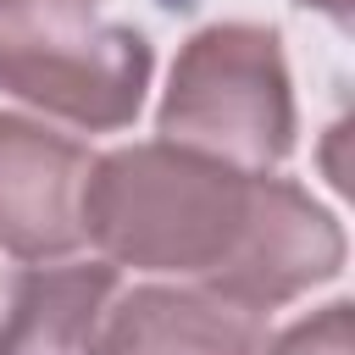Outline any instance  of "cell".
Here are the masks:
<instances>
[{
  "instance_id": "6da1fadb",
  "label": "cell",
  "mask_w": 355,
  "mask_h": 355,
  "mask_svg": "<svg viewBox=\"0 0 355 355\" xmlns=\"http://www.w3.org/2000/svg\"><path fill=\"white\" fill-rule=\"evenodd\" d=\"M83 239L111 266L178 277L255 316H272L344 266L338 216L300 183L161 139L94 155Z\"/></svg>"
},
{
  "instance_id": "7a4b0ae2",
  "label": "cell",
  "mask_w": 355,
  "mask_h": 355,
  "mask_svg": "<svg viewBox=\"0 0 355 355\" xmlns=\"http://www.w3.org/2000/svg\"><path fill=\"white\" fill-rule=\"evenodd\" d=\"M161 144L272 172L294 150V83L283 39L266 22H211L183 39L161 111Z\"/></svg>"
},
{
  "instance_id": "3957f363",
  "label": "cell",
  "mask_w": 355,
  "mask_h": 355,
  "mask_svg": "<svg viewBox=\"0 0 355 355\" xmlns=\"http://www.w3.org/2000/svg\"><path fill=\"white\" fill-rule=\"evenodd\" d=\"M155 50L139 28L94 17L83 0H11L0 11V89L83 133L139 116Z\"/></svg>"
},
{
  "instance_id": "277c9868",
  "label": "cell",
  "mask_w": 355,
  "mask_h": 355,
  "mask_svg": "<svg viewBox=\"0 0 355 355\" xmlns=\"http://www.w3.org/2000/svg\"><path fill=\"white\" fill-rule=\"evenodd\" d=\"M89 144L0 111V250L50 266L83 244V183Z\"/></svg>"
},
{
  "instance_id": "5b68a950",
  "label": "cell",
  "mask_w": 355,
  "mask_h": 355,
  "mask_svg": "<svg viewBox=\"0 0 355 355\" xmlns=\"http://www.w3.org/2000/svg\"><path fill=\"white\" fill-rule=\"evenodd\" d=\"M111 300H116L111 261L28 266L0 316V355H100Z\"/></svg>"
},
{
  "instance_id": "8992f818",
  "label": "cell",
  "mask_w": 355,
  "mask_h": 355,
  "mask_svg": "<svg viewBox=\"0 0 355 355\" xmlns=\"http://www.w3.org/2000/svg\"><path fill=\"white\" fill-rule=\"evenodd\" d=\"M261 355H355V338H349V300H333V305L300 316L294 327H283L277 338H266Z\"/></svg>"
},
{
  "instance_id": "52a82bcc",
  "label": "cell",
  "mask_w": 355,
  "mask_h": 355,
  "mask_svg": "<svg viewBox=\"0 0 355 355\" xmlns=\"http://www.w3.org/2000/svg\"><path fill=\"white\" fill-rule=\"evenodd\" d=\"M300 6H311V11H322L333 28H349V17H355V0H300Z\"/></svg>"
},
{
  "instance_id": "ba28073f",
  "label": "cell",
  "mask_w": 355,
  "mask_h": 355,
  "mask_svg": "<svg viewBox=\"0 0 355 355\" xmlns=\"http://www.w3.org/2000/svg\"><path fill=\"white\" fill-rule=\"evenodd\" d=\"M150 355H172V349H150Z\"/></svg>"
},
{
  "instance_id": "9c48e42d",
  "label": "cell",
  "mask_w": 355,
  "mask_h": 355,
  "mask_svg": "<svg viewBox=\"0 0 355 355\" xmlns=\"http://www.w3.org/2000/svg\"><path fill=\"white\" fill-rule=\"evenodd\" d=\"M6 6H11V0H0V11H6Z\"/></svg>"
},
{
  "instance_id": "30bf717a",
  "label": "cell",
  "mask_w": 355,
  "mask_h": 355,
  "mask_svg": "<svg viewBox=\"0 0 355 355\" xmlns=\"http://www.w3.org/2000/svg\"><path fill=\"white\" fill-rule=\"evenodd\" d=\"M83 6H89V0H83Z\"/></svg>"
}]
</instances>
